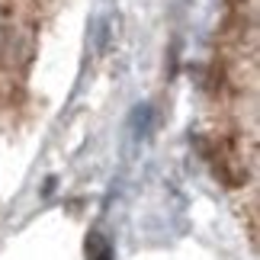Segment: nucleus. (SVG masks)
<instances>
[{
  "instance_id": "1",
  "label": "nucleus",
  "mask_w": 260,
  "mask_h": 260,
  "mask_svg": "<svg viewBox=\"0 0 260 260\" xmlns=\"http://www.w3.org/2000/svg\"><path fill=\"white\" fill-rule=\"evenodd\" d=\"M87 260H113V247L103 235H90L87 238Z\"/></svg>"
}]
</instances>
